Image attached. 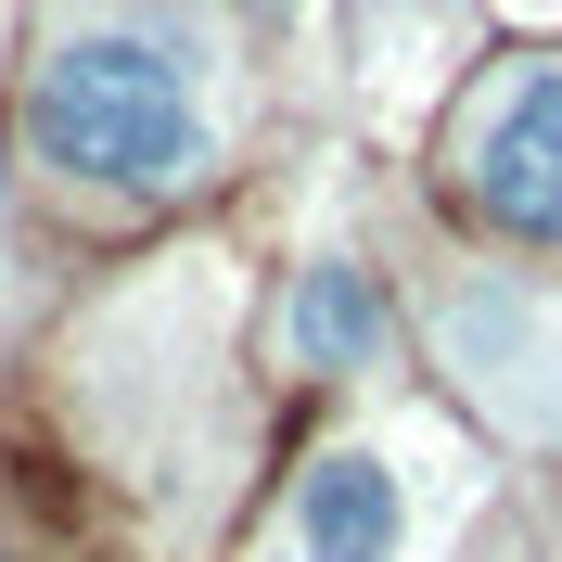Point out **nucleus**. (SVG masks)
<instances>
[{
    "mask_svg": "<svg viewBox=\"0 0 562 562\" xmlns=\"http://www.w3.org/2000/svg\"><path fill=\"white\" fill-rule=\"evenodd\" d=\"M26 140H38V167L90 179V192H179V179H205V154H217L179 52L167 38H128V26L65 38V52L26 77Z\"/></svg>",
    "mask_w": 562,
    "mask_h": 562,
    "instance_id": "1",
    "label": "nucleus"
},
{
    "mask_svg": "<svg viewBox=\"0 0 562 562\" xmlns=\"http://www.w3.org/2000/svg\"><path fill=\"white\" fill-rule=\"evenodd\" d=\"M409 550V486L384 448H319L294 473V562H396Z\"/></svg>",
    "mask_w": 562,
    "mask_h": 562,
    "instance_id": "3",
    "label": "nucleus"
},
{
    "mask_svg": "<svg viewBox=\"0 0 562 562\" xmlns=\"http://www.w3.org/2000/svg\"><path fill=\"white\" fill-rule=\"evenodd\" d=\"M460 205L512 231V244H562V65H512L460 128Z\"/></svg>",
    "mask_w": 562,
    "mask_h": 562,
    "instance_id": "2",
    "label": "nucleus"
},
{
    "mask_svg": "<svg viewBox=\"0 0 562 562\" xmlns=\"http://www.w3.org/2000/svg\"><path fill=\"white\" fill-rule=\"evenodd\" d=\"M281 346L307 358V371H358V358H384V281L346 269V256H319V269L281 294Z\"/></svg>",
    "mask_w": 562,
    "mask_h": 562,
    "instance_id": "4",
    "label": "nucleus"
}]
</instances>
